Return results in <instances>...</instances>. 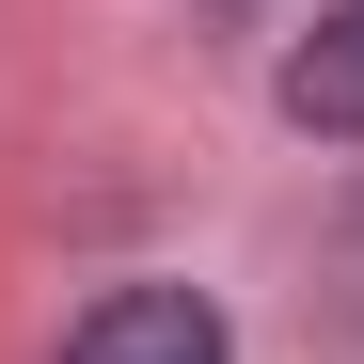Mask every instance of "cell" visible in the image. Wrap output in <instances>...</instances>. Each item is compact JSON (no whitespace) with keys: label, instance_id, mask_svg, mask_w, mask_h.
Returning a JSON list of instances; mask_svg holds the SVG:
<instances>
[{"label":"cell","instance_id":"cell-1","mask_svg":"<svg viewBox=\"0 0 364 364\" xmlns=\"http://www.w3.org/2000/svg\"><path fill=\"white\" fill-rule=\"evenodd\" d=\"M64 364H222V301L206 285H111L64 333Z\"/></svg>","mask_w":364,"mask_h":364},{"label":"cell","instance_id":"cell-2","mask_svg":"<svg viewBox=\"0 0 364 364\" xmlns=\"http://www.w3.org/2000/svg\"><path fill=\"white\" fill-rule=\"evenodd\" d=\"M285 127L301 143H364V0H333V16L285 48Z\"/></svg>","mask_w":364,"mask_h":364}]
</instances>
